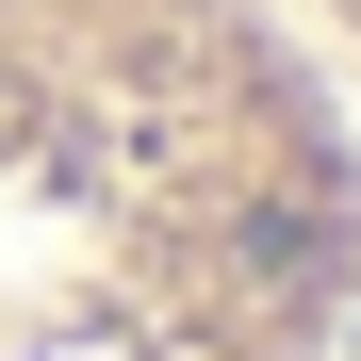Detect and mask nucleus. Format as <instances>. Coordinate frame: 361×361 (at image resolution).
<instances>
[{
    "label": "nucleus",
    "mask_w": 361,
    "mask_h": 361,
    "mask_svg": "<svg viewBox=\"0 0 361 361\" xmlns=\"http://www.w3.org/2000/svg\"><path fill=\"white\" fill-rule=\"evenodd\" d=\"M0 361H361V82L295 0H0Z\"/></svg>",
    "instance_id": "1"
},
{
    "label": "nucleus",
    "mask_w": 361,
    "mask_h": 361,
    "mask_svg": "<svg viewBox=\"0 0 361 361\" xmlns=\"http://www.w3.org/2000/svg\"><path fill=\"white\" fill-rule=\"evenodd\" d=\"M295 17H312V33H329V66L361 82V0H295Z\"/></svg>",
    "instance_id": "2"
}]
</instances>
